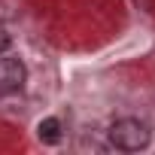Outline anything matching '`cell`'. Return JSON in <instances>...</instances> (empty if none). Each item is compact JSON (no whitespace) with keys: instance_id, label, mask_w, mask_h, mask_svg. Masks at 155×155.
<instances>
[{"instance_id":"obj_1","label":"cell","mask_w":155,"mask_h":155,"mask_svg":"<svg viewBox=\"0 0 155 155\" xmlns=\"http://www.w3.org/2000/svg\"><path fill=\"white\" fill-rule=\"evenodd\" d=\"M107 137H110V146H116V149H122V152H140V149L149 146L152 131H149V125L140 122V119H119V122L110 125Z\"/></svg>"},{"instance_id":"obj_2","label":"cell","mask_w":155,"mask_h":155,"mask_svg":"<svg viewBox=\"0 0 155 155\" xmlns=\"http://www.w3.org/2000/svg\"><path fill=\"white\" fill-rule=\"evenodd\" d=\"M28 82V67L21 58H0V94H15Z\"/></svg>"},{"instance_id":"obj_3","label":"cell","mask_w":155,"mask_h":155,"mask_svg":"<svg viewBox=\"0 0 155 155\" xmlns=\"http://www.w3.org/2000/svg\"><path fill=\"white\" fill-rule=\"evenodd\" d=\"M37 137H40V143H46V146H55V143H61V122L58 119H43L40 125H37Z\"/></svg>"},{"instance_id":"obj_4","label":"cell","mask_w":155,"mask_h":155,"mask_svg":"<svg viewBox=\"0 0 155 155\" xmlns=\"http://www.w3.org/2000/svg\"><path fill=\"white\" fill-rule=\"evenodd\" d=\"M9 43H12V37H9V31L0 25V55H3L6 49H9Z\"/></svg>"}]
</instances>
